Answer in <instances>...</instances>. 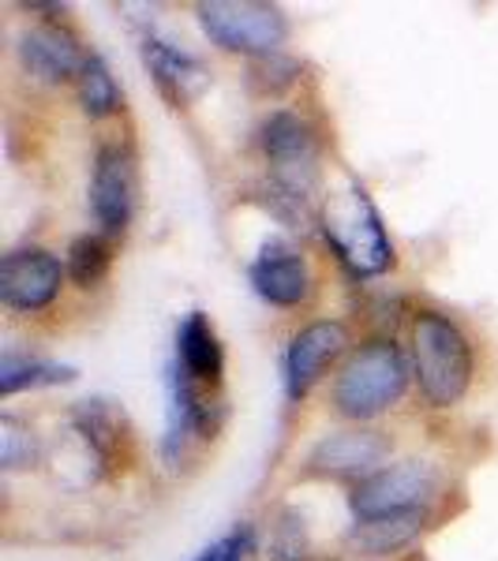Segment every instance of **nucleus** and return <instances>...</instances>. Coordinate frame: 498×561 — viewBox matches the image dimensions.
<instances>
[{
	"label": "nucleus",
	"instance_id": "12",
	"mask_svg": "<svg viewBox=\"0 0 498 561\" xmlns=\"http://www.w3.org/2000/svg\"><path fill=\"white\" fill-rule=\"evenodd\" d=\"M251 285L267 304L296 307L312 296V270L285 243H267L262 255L251 262Z\"/></svg>",
	"mask_w": 498,
	"mask_h": 561
},
{
	"label": "nucleus",
	"instance_id": "4",
	"mask_svg": "<svg viewBox=\"0 0 498 561\" xmlns=\"http://www.w3.org/2000/svg\"><path fill=\"white\" fill-rule=\"evenodd\" d=\"M199 23L206 38L225 53L248 57H274L288 38V23L274 4L259 0H211L199 4Z\"/></svg>",
	"mask_w": 498,
	"mask_h": 561
},
{
	"label": "nucleus",
	"instance_id": "20",
	"mask_svg": "<svg viewBox=\"0 0 498 561\" xmlns=\"http://www.w3.org/2000/svg\"><path fill=\"white\" fill-rule=\"evenodd\" d=\"M34 460H38V438L20 420L4 415L0 420V468L20 472V468H31Z\"/></svg>",
	"mask_w": 498,
	"mask_h": 561
},
{
	"label": "nucleus",
	"instance_id": "16",
	"mask_svg": "<svg viewBox=\"0 0 498 561\" xmlns=\"http://www.w3.org/2000/svg\"><path fill=\"white\" fill-rule=\"evenodd\" d=\"M76 427L87 438V446L94 449L98 460L113 465L116 449H121V415L109 401H83L76 409Z\"/></svg>",
	"mask_w": 498,
	"mask_h": 561
},
{
	"label": "nucleus",
	"instance_id": "19",
	"mask_svg": "<svg viewBox=\"0 0 498 561\" xmlns=\"http://www.w3.org/2000/svg\"><path fill=\"white\" fill-rule=\"evenodd\" d=\"M109 266H113V248H109L105 237H79L68 248V277L79 288L102 285Z\"/></svg>",
	"mask_w": 498,
	"mask_h": 561
},
{
	"label": "nucleus",
	"instance_id": "13",
	"mask_svg": "<svg viewBox=\"0 0 498 561\" xmlns=\"http://www.w3.org/2000/svg\"><path fill=\"white\" fill-rule=\"evenodd\" d=\"M143 60H147V68H150L158 90L173 105L195 102V98L211 87V76H206V68L199 65L195 57H188V53H180V49H173V45H166L158 38L143 42Z\"/></svg>",
	"mask_w": 498,
	"mask_h": 561
},
{
	"label": "nucleus",
	"instance_id": "3",
	"mask_svg": "<svg viewBox=\"0 0 498 561\" xmlns=\"http://www.w3.org/2000/svg\"><path fill=\"white\" fill-rule=\"evenodd\" d=\"M322 232L352 274H383L394 262V248L383 229V217H378L375 203H371L360 184H346L341 192L326 198Z\"/></svg>",
	"mask_w": 498,
	"mask_h": 561
},
{
	"label": "nucleus",
	"instance_id": "5",
	"mask_svg": "<svg viewBox=\"0 0 498 561\" xmlns=\"http://www.w3.org/2000/svg\"><path fill=\"white\" fill-rule=\"evenodd\" d=\"M431 491H434V468L423 465V460H401V465H386L375 476L360 479L349 505L356 513V520H375V517L420 510Z\"/></svg>",
	"mask_w": 498,
	"mask_h": 561
},
{
	"label": "nucleus",
	"instance_id": "9",
	"mask_svg": "<svg viewBox=\"0 0 498 561\" xmlns=\"http://www.w3.org/2000/svg\"><path fill=\"white\" fill-rule=\"evenodd\" d=\"M391 454V442L378 431H338L326 434L319 446L307 457V468L315 476H338V479H360L375 476L378 465Z\"/></svg>",
	"mask_w": 498,
	"mask_h": 561
},
{
	"label": "nucleus",
	"instance_id": "2",
	"mask_svg": "<svg viewBox=\"0 0 498 561\" xmlns=\"http://www.w3.org/2000/svg\"><path fill=\"white\" fill-rule=\"evenodd\" d=\"M409 382V364L394 341H367L349 356L333 382V409L346 420H375L394 409Z\"/></svg>",
	"mask_w": 498,
	"mask_h": 561
},
{
	"label": "nucleus",
	"instance_id": "18",
	"mask_svg": "<svg viewBox=\"0 0 498 561\" xmlns=\"http://www.w3.org/2000/svg\"><path fill=\"white\" fill-rule=\"evenodd\" d=\"M79 102H83L87 116H109L121 108V90H116L113 71L102 57H87L83 71H79Z\"/></svg>",
	"mask_w": 498,
	"mask_h": 561
},
{
	"label": "nucleus",
	"instance_id": "15",
	"mask_svg": "<svg viewBox=\"0 0 498 561\" xmlns=\"http://www.w3.org/2000/svg\"><path fill=\"white\" fill-rule=\"evenodd\" d=\"M423 510L412 513H394V517H375V520H356L346 542L360 554L383 558V554H397L423 531Z\"/></svg>",
	"mask_w": 498,
	"mask_h": 561
},
{
	"label": "nucleus",
	"instance_id": "8",
	"mask_svg": "<svg viewBox=\"0 0 498 561\" xmlns=\"http://www.w3.org/2000/svg\"><path fill=\"white\" fill-rule=\"evenodd\" d=\"M90 210L109 237H121L135 210V165L128 150L102 147L94 161V180H90Z\"/></svg>",
	"mask_w": 498,
	"mask_h": 561
},
{
	"label": "nucleus",
	"instance_id": "6",
	"mask_svg": "<svg viewBox=\"0 0 498 561\" xmlns=\"http://www.w3.org/2000/svg\"><path fill=\"white\" fill-rule=\"evenodd\" d=\"M262 150H267L274 180L288 198H304L319 176V147L312 128L296 113H274L262 124Z\"/></svg>",
	"mask_w": 498,
	"mask_h": 561
},
{
	"label": "nucleus",
	"instance_id": "22",
	"mask_svg": "<svg viewBox=\"0 0 498 561\" xmlns=\"http://www.w3.org/2000/svg\"><path fill=\"white\" fill-rule=\"evenodd\" d=\"M251 554H256V528L237 524L229 536H222L214 547H206L195 561H251Z\"/></svg>",
	"mask_w": 498,
	"mask_h": 561
},
{
	"label": "nucleus",
	"instance_id": "17",
	"mask_svg": "<svg viewBox=\"0 0 498 561\" xmlns=\"http://www.w3.org/2000/svg\"><path fill=\"white\" fill-rule=\"evenodd\" d=\"M76 370L71 367H60V364H42V359H20L8 352L0 359V393L12 397L20 393L26 386H57V382H71Z\"/></svg>",
	"mask_w": 498,
	"mask_h": 561
},
{
	"label": "nucleus",
	"instance_id": "10",
	"mask_svg": "<svg viewBox=\"0 0 498 561\" xmlns=\"http://www.w3.org/2000/svg\"><path fill=\"white\" fill-rule=\"evenodd\" d=\"M349 345V333L341 322H312L307 330H301L288 345L285 356V386L288 397L301 401L307 389L315 386V378L322 375V367L330 364L333 356H341Z\"/></svg>",
	"mask_w": 498,
	"mask_h": 561
},
{
	"label": "nucleus",
	"instance_id": "14",
	"mask_svg": "<svg viewBox=\"0 0 498 561\" xmlns=\"http://www.w3.org/2000/svg\"><path fill=\"white\" fill-rule=\"evenodd\" d=\"M177 367H184L188 375L199 378L206 386H222L225 370V352L217 345V333L206 314L192 311L177 330Z\"/></svg>",
	"mask_w": 498,
	"mask_h": 561
},
{
	"label": "nucleus",
	"instance_id": "1",
	"mask_svg": "<svg viewBox=\"0 0 498 561\" xmlns=\"http://www.w3.org/2000/svg\"><path fill=\"white\" fill-rule=\"evenodd\" d=\"M412 367L420 393L434 409H450L473 386V345L446 314L423 311L412 322Z\"/></svg>",
	"mask_w": 498,
	"mask_h": 561
},
{
	"label": "nucleus",
	"instance_id": "23",
	"mask_svg": "<svg viewBox=\"0 0 498 561\" xmlns=\"http://www.w3.org/2000/svg\"><path fill=\"white\" fill-rule=\"evenodd\" d=\"M293 76H296V65L293 60H285L282 53H274V57H259V65L251 68V79H256L259 87H267V90H282L293 83Z\"/></svg>",
	"mask_w": 498,
	"mask_h": 561
},
{
	"label": "nucleus",
	"instance_id": "7",
	"mask_svg": "<svg viewBox=\"0 0 498 561\" xmlns=\"http://www.w3.org/2000/svg\"><path fill=\"white\" fill-rule=\"evenodd\" d=\"M65 266L57 255L42 248H20L8 251L0 262V300L15 311H42L57 300Z\"/></svg>",
	"mask_w": 498,
	"mask_h": 561
},
{
	"label": "nucleus",
	"instance_id": "21",
	"mask_svg": "<svg viewBox=\"0 0 498 561\" xmlns=\"http://www.w3.org/2000/svg\"><path fill=\"white\" fill-rule=\"evenodd\" d=\"M270 561H307V531L296 510H288L278 524V536L270 542Z\"/></svg>",
	"mask_w": 498,
	"mask_h": 561
},
{
	"label": "nucleus",
	"instance_id": "11",
	"mask_svg": "<svg viewBox=\"0 0 498 561\" xmlns=\"http://www.w3.org/2000/svg\"><path fill=\"white\" fill-rule=\"evenodd\" d=\"M20 60L42 83H60L68 76H79L87 65L76 34L60 23H42L34 31H26L20 38Z\"/></svg>",
	"mask_w": 498,
	"mask_h": 561
}]
</instances>
